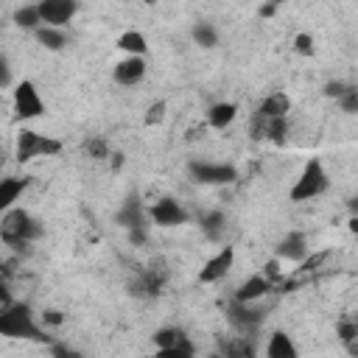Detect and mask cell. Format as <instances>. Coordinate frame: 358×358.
<instances>
[{
  "instance_id": "obj_36",
  "label": "cell",
  "mask_w": 358,
  "mask_h": 358,
  "mask_svg": "<svg viewBox=\"0 0 358 358\" xmlns=\"http://www.w3.org/2000/svg\"><path fill=\"white\" fill-rule=\"evenodd\" d=\"M39 316H42V324H48V327H62L64 324V313L59 308H45Z\"/></svg>"
},
{
  "instance_id": "obj_17",
  "label": "cell",
  "mask_w": 358,
  "mask_h": 358,
  "mask_svg": "<svg viewBox=\"0 0 358 358\" xmlns=\"http://www.w3.org/2000/svg\"><path fill=\"white\" fill-rule=\"evenodd\" d=\"M235 117H238V103L232 101H218L207 109V126L215 131H224L227 126H232Z\"/></svg>"
},
{
  "instance_id": "obj_40",
  "label": "cell",
  "mask_w": 358,
  "mask_h": 358,
  "mask_svg": "<svg viewBox=\"0 0 358 358\" xmlns=\"http://www.w3.org/2000/svg\"><path fill=\"white\" fill-rule=\"evenodd\" d=\"M11 305H14V296H11V288H8V285H6L3 280H0V313H6V310H8Z\"/></svg>"
},
{
  "instance_id": "obj_10",
  "label": "cell",
  "mask_w": 358,
  "mask_h": 358,
  "mask_svg": "<svg viewBox=\"0 0 358 358\" xmlns=\"http://www.w3.org/2000/svg\"><path fill=\"white\" fill-rule=\"evenodd\" d=\"M232 263H235V249H232V246H221V249L201 266V271H199V282H201V285H210V282L224 280V277L229 274Z\"/></svg>"
},
{
  "instance_id": "obj_37",
  "label": "cell",
  "mask_w": 358,
  "mask_h": 358,
  "mask_svg": "<svg viewBox=\"0 0 358 358\" xmlns=\"http://www.w3.org/2000/svg\"><path fill=\"white\" fill-rule=\"evenodd\" d=\"M50 355H53V358H81V352H76V350L67 347L64 341H53V344H50Z\"/></svg>"
},
{
  "instance_id": "obj_16",
  "label": "cell",
  "mask_w": 358,
  "mask_h": 358,
  "mask_svg": "<svg viewBox=\"0 0 358 358\" xmlns=\"http://www.w3.org/2000/svg\"><path fill=\"white\" fill-rule=\"evenodd\" d=\"M266 358H299V350L285 330H274L266 341Z\"/></svg>"
},
{
  "instance_id": "obj_1",
  "label": "cell",
  "mask_w": 358,
  "mask_h": 358,
  "mask_svg": "<svg viewBox=\"0 0 358 358\" xmlns=\"http://www.w3.org/2000/svg\"><path fill=\"white\" fill-rule=\"evenodd\" d=\"M45 235V224L39 218H34L28 210L22 207H11L3 213L0 218V241L6 246H22V243H34Z\"/></svg>"
},
{
  "instance_id": "obj_35",
  "label": "cell",
  "mask_w": 358,
  "mask_h": 358,
  "mask_svg": "<svg viewBox=\"0 0 358 358\" xmlns=\"http://www.w3.org/2000/svg\"><path fill=\"white\" fill-rule=\"evenodd\" d=\"M260 274H263V277H266L271 285H274V282H280V280H282V268H280V260H277V257H271V260L263 266V271H260Z\"/></svg>"
},
{
  "instance_id": "obj_12",
  "label": "cell",
  "mask_w": 358,
  "mask_h": 358,
  "mask_svg": "<svg viewBox=\"0 0 358 358\" xmlns=\"http://www.w3.org/2000/svg\"><path fill=\"white\" fill-rule=\"evenodd\" d=\"M310 255V246H308V235L305 232H288L280 243H277V260H288V263H302L305 257Z\"/></svg>"
},
{
  "instance_id": "obj_33",
  "label": "cell",
  "mask_w": 358,
  "mask_h": 358,
  "mask_svg": "<svg viewBox=\"0 0 358 358\" xmlns=\"http://www.w3.org/2000/svg\"><path fill=\"white\" fill-rule=\"evenodd\" d=\"M154 358H196V347H171V350H157Z\"/></svg>"
},
{
  "instance_id": "obj_39",
  "label": "cell",
  "mask_w": 358,
  "mask_h": 358,
  "mask_svg": "<svg viewBox=\"0 0 358 358\" xmlns=\"http://www.w3.org/2000/svg\"><path fill=\"white\" fill-rule=\"evenodd\" d=\"M145 241H148V229H145V227L129 229V243H131V246H143Z\"/></svg>"
},
{
  "instance_id": "obj_5",
  "label": "cell",
  "mask_w": 358,
  "mask_h": 358,
  "mask_svg": "<svg viewBox=\"0 0 358 358\" xmlns=\"http://www.w3.org/2000/svg\"><path fill=\"white\" fill-rule=\"evenodd\" d=\"M11 103H14V115H17V120H36V117L45 115V101H42L36 84L28 81V78H22L20 84H14Z\"/></svg>"
},
{
  "instance_id": "obj_19",
  "label": "cell",
  "mask_w": 358,
  "mask_h": 358,
  "mask_svg": "<svg viewBox=\"0 0 358 358\" xmlns=\"http://www.w3.org/2000/svg\"><path fill=\"white\" fill-rule=\"evenodd\" d=\"M218 352L221 358H255V344L249 336H229V338H221Z\"/></svg>"
},
{
  "instance_id": "obj_27",
  "label": "cell",
  "mask_w": 358,
  "mask_h": 358,
  "mask_svg": "<svg viewBox=\"0 0 358 358\" xmlns=\"http://www.w3.org/2000/svg\"><path fill=\"white\" fill-rule=\"evenodd\" d=\"M268 143L274 145H285L288 143V117H274V120H266V137Z\"/></svg>"
},
{
  "instance_id": "obj_3",
  "label": "cell",
  "mask_w": 358,
  "mask_h": 358,
  "mask_svg": "<svg viewBox=\"0 0 358 358\" xmlns=\"http://www.w3.org/2000/svg\"><path fill=\"white\" fill-rule=\"evenodd\" d=\"M327 187H330V176H327L322 159L313 157V159L305 162L299 179L294 182V187H291V201H313V199H319Z\"/></svg>"
},
{
  "instance_id": "obj_8",
  "label": "cell",
  "mask_w": 358,
  "mask_h": 358,
  "mask_svg": "<svg viewBox=\"0 0 358 358\" xmlns=\"http://www.w3.org/2000/svg\"><path fill=\"white\" fill-rule=\"evenodd\" d=\"M255 305H257V302H255ZM255 305L232 302V305L227 308V319H229V324L238 330V336H252V333L263 324L266 310H263V308H255Z\"/></svg>"
},
{
  "instance_id": "obj_38",
  "label": "cell",
  "mask_w": 358,
  "mask_h": 358,
  "mask_svg": "<svg viewBox=\"0 0 358 358\" xmlns=\"http://www.w3.org/2000/svg\"><path fill=\"white\" fill-rule=\"evenodd\" d=\"M347 87H350V84H347V81H338V78H336V81H327V84H324V95L338 101V98L344 95V90H347Z\"/></svg>"
},
{
  "instance_id": "obj_20",
  "label": "cell",
  "mask_w": 358,
  "mask_h": 358,
  "mask_svg": "<svg viewBox=\"0 0 358 358\" xmlns=\"http://www.w3.org/2000/svg\"><path fill=\"white\" fill-rule=\"evenodd\" d=\"M151 341H154V347H157V350H171V347H193V341L187 338V333H185V330H179V327H159V330H154Z\"/></svg>"
},
{
  "instance_id": "obj_21",
  "label": "cell",
  "mask_w": 358,
  "mask_h": 358,
  "mask_svg": "<svg viewBox=\"0 0 358 358\" xmlns=\"http://www.w3.org/2000/svg\"><path fill=\"white\" fill-rule=\"evenodd\" d=\"M25 187H28V179H22V176H6V179H0V213L11 210L14 201L22 196Z\"/></svg>"
},
{
  "instance_id": "obj_18",
  "label": "cell",
  "mask_w": 358,
  "mask_h": 358,
  "mask_svg": "<svg viewBox=\"0 0 358 358\" xmlns=\"http://www.w3.org/2000/svg\"><path fill=\"white\" fill-rule=\"evenodd\" d=\"M115 221H117L120 227H126V229H134V227H145V210H143V204L137 201V196H129V199L123 201V207L117 210Z\"/></svg>"
},
{
  "instance_id": "obj_43",
  "label": "cell",
  "mask_w": 358,
  "mask_h": 358,
  "mask_svg": "<svg viewBox=\"0 0 358 358\" xmlns=\"http://www.w3.org/2000/svg\"><path fill=\"white\" fill-rule=\"evenodd\" d=\"M123 159H126V157H123L120 151H115V154H109V165H112V171H117V168L123 165Z\"/></svg>"
},
{
  "instance_id": "obj_6",
  "label": "cell",
  "mask_w": 358,
  "mask_h": 358,
  "mask_svg": "<svg viewBox=\"0 0 358 358\" xmlns=\"http://www.w3.org/2000/svg\"><path fill=\"white\" fill-rule=\"evenodd\" d=\"M187 173L199 185H229L238 179V171L227 162H207V159H190Z\"/></svg>"
},
{
  "instance_id": "obj_34",
  "label": "cell",
  "mask_w": 358,
  "mask_h": 358,
  "mask_svg": "<svg viewBox=\"0 0 358 358\" xmlns=\"http://www.w3.org/2000/svg\"><path fill=\"white\" fill-rule=\"evenodd\" d=\"M330 257V252H316V255H308L302 263H299V271H305V274H310V271H316L324 260Z\"/></svg>"
},
{
  "instance_id": "obj_11",
  "label": "cell",
  "mask_w": 358,
  "mask_h": 358,
  "mask_svg": "<svg viewBox=\"0 0 358 358\" xmlns=\"http://www.w3.org/2000/svg\"><path fill=\"white\" fill-rule=\"evenodd\" d=\"M148 73V64L143 56H123L115 67H112V78L120 84V87H134L145 78Z\"/></svg>"
},
{
  "instance_id": "obj_31",
  "label": "cell",
  "mask_w": 358,
  "mask_h": 358,
  "mask_svg": "<svg viewBox=\"0 0 358 358\" xmlns=\"http://www.w3.org/2000/svg\"><path fill=\"white\" fill-rule=\"evenodd\" d=\"M84 151L92 157V159H106L112 151H109V145H106V140H101V137H90L87 143H84Z\"/></svg>"
},
{
  "instance_id": "obj_7",
  "label": "cell",
  "mask_w": 358,
  "mask_h": 358,
  "mask_svg": "<svg viewBox=\"0 0 358 358\" xmlns=\"http://www.w3.org/2000/svg\"><path fill=\"white\" fill-rule=\"evenodd\" d=\"M148 218H151V224L171 229V227L185 224V221H187V213H185V207H182L173 196H159V199L148 207Z\"/></svg>"
},
{
  "instance_id": "obj_15",
  "label": "cell",
  "mask_w": 358,
  "mask_h": 358,
  "mask_svg": "<svg viewBox=\"0 0 358 358\" xmlns=\"http://www.w3.org/2000/svg\"><path fill=\"white\" fill-rule=\"evenodd\" d=\"M288 112H291V101H288V95H285L282 90L268 92V95L260 101V106H257V115H260V117H266V120L288 117Z\"/></svg>"
},
{
  "instance_id": "obj_32",
  "label": "cell",
  "mask_w": 358,
  "mask_h": 358,
  "mask_svg": "<svg viewBox=\"0 0 358 358\" xmlns=\"http://www.w3.org/2000/svg\"><path fill=\"white\" fill-rule=\"evenodd\" d=\"M338 106H341V112H347V115H355L358 112V90L350 84L347 90H344V95L338 98Z\"/></svg>"
},
{
  "instance_id": "obj_30",
  "label": "cell",
  "mask_w": 358,
  "mask_h": 358,
  "mask_svg": "<svg viewBox=\"0 0 358 358\" xmlns=\"http://www.w3.org/2000/svg\"><path fill=\"white\" fill-rule=\"evenodd\" d=\"M165 112H168V103L165 101H154L148 109H145V126H159L165 120Z\"/></svg>"
},
{
  "instance_id": "obj_2",
  "label": "cell",
  "mask_w": 358,
  "mask_h": 358,
  "mask_svg": "<svg viewBox=\"0 0 358 358\" xmlns=\"http://www.w3.org/2000/svg\"><path fill=\"white\" fill-rule=\"evenodd\" d=\"M0 336H3V338L39 341V344H53V341H56V338L45 336V330L36 324L31 308L22 305V302H14L6 313H0Z\"/></svg>"
},
{
  "instance_id": "obj_24",
  "label": "cell",
  "mask_w": 358,
  "mask_h": 358,
  "mask_svg": "<svg viewBox=\"0 0 358 358\" xmlns=\"http://www.w3.org/2000/svg\"><path fill=\"white\" fill-rule=\"evenodd\" d=\"M224 224H227V218H224L221 210H210V213H204V215H201V232H204V238H207V241H221V235H224Z\"/></svg>"
},
{
  "instance_id": "obj_29",
  "label": "cell",
  "mask_w": 358,
  "mask_h": 358,
  "mask_svg": "<svg viewBox=\"0 0 358 358\" xmlns=\"http://www.w3.org/2000/svg\"><path fill=\"white\" fill-rule=\"evenodd\" d=\"M299 56H313L316 53V45H313V36L308 34V31H299L296 36H294V45H291Z\"/></svg>"
},
{
  "instance_id": "obj_28",
  "label": "cell",
  "mask_w": 358,
  "mask_h": 358,
  "mask_svg": "<svg viewBox=\"0 0 358 358\" xmlns=\"http://www.w3.org/2000/svg\"><path fill=\"white\" fill-rule=\"evenodd\" d=\"M336 336L350 347V352H355V338H358V324L352 319H341L336 324Z\"/></svg>"
},
{
  "instance_id": "obj_22",
  "label": "cell",
  "mask_w": 358,
  "mask_h": 358,
  "mask_svg": "<svg viewBox=\"0 0 358 358\" xmlns=\"http://www.w3.org/2000/svg\"><path fill=\"white\" fill-rule=\"evenodd\" d=\"M117 48L126 53V56H143L145 59V53H148V39L140 34V31H123L120 36H117Z\"/></svg>"
},
{
  "instance_id": "obj_41",
  "label": "cell",
  "mask_w": 358,
  "mask_h": 358,
  "mask_svg": "<svg viewBox=\"0 0 358 358\" xmlns=\"http://www.w3.org/2000/svg\"><path fill=\"white\" fill-rule=\"evenodd\" d=\"M11 87V67H8V59L0 56V90Z\"/></svg>"
},
{
  "instance_id": "obj_25",
  "label": "cell",
  "mask_w": 358,
  "mask_h": 358,
  "mask_svg": "<svg viewBox=\"0 0 358 358\" xmlns=\"http://www.w3.org/2000/svg\"><path fill=\"white\" fill-rule=\"evenodd\" d=\"M14 22H17L20 28H25V31H36V28H42V20H39V8H36V3L20 6V8L14 11Z\"/></svg>"
},
{
  "instance_id": "obj_9",
  "label": "cell",
  "mask_w": 358,
  "mask_h": 358,
  "mask_svg": "<svg viewBox=\"0 0 358 358\" xmlns=\"http://www.w3.org/2000/svg\"><path fill=\"white\" fill-rule=\"evenodd\" d=\"M36 8H39L42 25H50V28H62L64 31V25L76 17L78 3L76 0H42V3H36Z\"/></svg>"
},
{
  "instance_id": "obj_44",
  "label": "cell",
  "mask_w": 358,
  "mask_h": 358,
  "mask_svg": "<svg viewBox=\"0 0 358 358\" xmlns=\"http://www.w3.org/2000/svg\"><path fill=\"white\" fill-rule=\"evenodd\" d=\"M347 224H350V232H358V215H350Z\"/></svg>"
},
{
  "instance_id": "obj_4",
  "label": "cell",
  "mask_w": 358,
  "mask_h": 358,
  "mask_svg": "<svg viewBox=\"0 0 358 358\" xmlns=\"http://www.w3.org/2000/svg\"><path fill=\"white\" fill-rule=\"evenodd\" d=\"M62 151V140L56 137H48V134H39L34 129H20L17 131V143H14V157L20 162H31L36 157H56Z\"/></svg>"
},
{
  "instance_id": "obj_26",
  "label": "cell",
  "mask_w": 358,
  "mask_h": 358,
  "mask_svg": "<svg viewBox=\"0 0 358 358\" xmlns=\"http://www.w3.org/2000/svg\"><path fill=\"white\" fill-rule=\"evenodd\" d=\"M190 36H193V42L201 45V48H215V45H218V28H215L213 22H196V25L190 28Z\"/></svg>"
},
{
  "instance_id": "obj_45",
  "label": "cell",
  "mask_w": 358,
  "mask_h": 358,
  "mask_svg": "<svg viewBox=\"0 0 358 358\" xmlns=\"http://www.w3.org/2000/svg\"><path fill=\"white\" fill-rule=\"evenodd\" d=\"M207 358H221V352H210V355H207Z\"/></svg>"
},
{
  "instance_id": "obj_23",
  "label": "cell",
  "mask_w": 358,
  "mask_h": 358,
  "mask_svg": "<svg viewBox=\"0 0 358 358\" xmlns=\"http://www.w3.org/2000/svg\"><path fill=\"white\" fill-rule=\"evenodd\" d=\"M34 36H36V42H39V45H45L48 50H62V48H67V34H64L62 28L42 25V28H36V31H34Z\"/></svg>"
},
{
  "instance_id": "obj_14",
  "label": "cell",
  "mask_w": 358,
  "mask_h": 358,
  "mask_svg": "<svg viewBox=\"0 0 358 358\" xmlns=\"http://www.w3.org/2000/svg\"><path fill=\"white\" fill-rule=\"evenodd\" d=\"M162 282H165V274L157 271V268H148V271H140L129 282V294H134L137 299H148V296H157L159 294Z\"/></svg>"
},
{
  "instance_id": "obj_42",
  "label": "cell",
  "mask_w": 358,
  "mask_h": 358,
  "mask_svg": "<svg viewBox=\"0 0 358 358\" xmlns=\"http://www.w3.org/2000/svg\"><path fill=\"white\" fill-rule=\"evenodd\" d=\"M277 8H280L277 3H263V6H257V17L260 20H271L277 14Z\"/></svg>"
},
{
  "instance_id": "obj_13",
  "label": "cell",
  "mask_w": 358,
  "mask_h": 358,
  "mask_svg": "<svg viewBox=\"0 0 358 358\" xmlns=\"http://www.w3.org/2000/svg\"><path fill=\"white\" fill-rule=\"evenodd\" d=\"M268 291H271V282H268L263 274H252L249 280H243V282L235 288L232 302H241V305H255V302H260V299H263Z\"/></svg>"
}]
</instances>
